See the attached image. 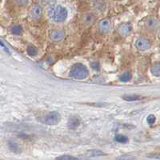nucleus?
Returning a JSON list of instances; mask_svg holds the SVG:
<instances>
[{"label": "nucleus", "instance_id": "obj_1", "mask_svg": "<svg viewBox=\"0 0 160 160\" xmlns=\"http://www.w3.org/2000/svg\"><path fill=\"white\" fill-rule=\"evenodd\" d=\"M68 10L61 5L52 7L48 12L50 18L55 22H62L68 18Z\"/></svg>", "mask_w": 160, "mask_h": 160}, {"label": "nucleus", "instance_id": "obj_2", "mask_svg": "<svg viewBox=\"0 0 160 160\" xmlns=\"http://www.w3.org/2000/svg\"><path fill=\"white\" fill-rule=\"evenodd\" d=\"M70 76L75 79H85L89 75V70L82 63H75L71 67L69 73Z\"/></svg>", "mask_w": 160, "mask_h": 160}, {"label": "nucleus", "instance_id": "obj_3", "mask_svg": "<svg viewBox=\"0 0 160 160\" xmlns=\"http://www.w3.org/2000/svg\"><path fill=\"white\" fill-rule=\"evenodd\" d=\"M38 120L46 125H56L61 120V115L57 111H51L38 117Z\"/></svg>", "mask_w": 160, "mask_h": 160}, {"label": "nucleus", "instance_id": "obj_4", "mask_svg": "<svg viewBox=\"0 0 160 160\" xmlns=\"http://www.w3.org/2000/svg\"><path fill=\"white\" fill-rule=\"evenodd\" d=\"M135 47L138 51H144L151 48V43L149 39L146 38H139L135 42Z\"/></svg>", "mask_w": 160, "mask_h": 160}, {"label": "nucleus", "instance_id": "obj_5", "mask_svg": "<svg viewBox=\"0 0 160 160\" xmlns=\"http://www.w3.org/2000/svg\"><path fill=\"white\" fill-rule=\"evenodd\" d=\"M29 14L31 18H32L33 19H39L42 14V8H40L38 5H33L30 9Z\"/></svg>", "mask_w": 160, "mask_h": 160}, {"label": "nucleus", "instance_id": "obj_6", "mask_svg": "<svg viewBox=\"0 0 160 160\" xmlns=\"http://www.w3.org/2000/svg\"><path fill=\"white\" fill-rule=\"evenodd\" d=\"M64 36H65V35H64L63 31L59 29L52 30L50 33V37L54 42H59V41L63 39Z\"/></svg>", "mask_w": 160, "mask_h": 160}, {"label": "nucleus", "instance_id": "obj_7", "mask_svg": "<svg viewBox=\"0 0 160 160\" xmlns=\"http://www.w3.org/2000/svg\"><path fill=\"white\" fill-rule=\"evenodd\" d=\"M98 28H99V30L102 33L109 32L111 28V21L109 19H108V18L102 19L99 22V23H98Z\"/></svg>", "mask_w": 160, "mask_h": 160}, {"label": "nucleus", "instance_id": "obj_8", "mask_svg": "<svg viewBox=\"0 0 160 160\" xmlns=\"http://www.w3.org/2000/svg\"><path fill=\"white\" fill-rule=\"evenodd\" d=\"M118 31L123 36H128L132 32V26L130 23H123L120 26Z\"/></svg>", "mask_w": 160, "mask_h": 160}, {"label": "nucleus", "instance_id": "obj_9", "mask_svg": "<svg viewBox=\"0 0 160 160\" xmlns=\"http://www.w3.org/2000/svg\"><path fill=\"white\" fill-rule=\"evenodd\" d=\"M80 124V120L79 118H77L75 116H71L70 117L68 121L67 126L70 130H75L78 128Z\"/></svg>", "mask_w": 160, "mask_h": 160}, {"label": "nucleus", "instance_id": "obj_10", "mask_svg": "<svg viewBox=\"0 0 160 160\" xmlns=\"http://www.w3.org/2000/svg\"><path fill=\"white\" fill-rule=\"evenodd\" d=\"M122 99L128 102H132V101H137L142 98V96L138 95H125L122 97Z\"/></svg>", "mask_w": 160, "mask_h": 160}, {"label": "nucleus", "instance_id": "obj_11", "mask_svg": "<svg viewBox=\"0 0 160 160\" xmlns=\"http://www.w3.org/2000/svg\"><path fill=\"white\" fill-rule=\"evenodd\" d=\"M151 73L153 75L160 77V62H155L151 68Z\"/></svg>", "mask_w": 160, "mask_h": 160}, {"label": "nucleus", "instance_id": "obj_12", "mask_svg": "<svg viewBox=\"0 0 160 160\" xmlns=\"http://www.w3.org/2000/svg\"><path fill=\"white\" fill-rule=\"evenodd\" d=\"M27 53L29 56H36L38 55V49L35 46L30 45L27 48Z\"/></svg>", "mask_w": 160, "mask_h": 160}, {"label": "nucleus", "instance_id": "obj_13", "mask_svg": "<svg viewBox=\"0 0 160 160\" xmlns=\"http://www.w3.org/2000/svg\"><path fill=\"white\" fill-rule=\"evenodd\" d=\"M11 32H12V34H14L15 35H21L22 32V28L20 25H18V24L17 25H14L11 28Z\"/></svg>", "mask_w": 160, "mask_h": 160}, {"label": "nucleus", "instance_id": "obj_14", "mask_svg": "<svg viewBox=\"0 0 160 160\" xmlns=\"http://www.w3.org/2000/svg\"><path fill=\"white\" fill-rule=\"evenodd\" d=\"M132 78V75L130 72H124L121 76H120L119 79L120 81H122V82H129L130 80Z\"/></svg>", "mask_w": 160, "mask_h": 160}, {"label": "nucleus", "instance_id": "obj_15", "mask_svg": "<svg viewBox=\"0 0 160 160\" xmlns=\"http://www.w3.org/2000/svg\"><path fill=\"white\" fill-rule=\"evenodd\" d=\"M115 141L121 143H127L128 142V138L123 135H118L115 138Z\"/></svg>", "mask_w": 160, "mask_h": 160}, {"label": "nucleus", "instance_id": "obj_16", "mask_svg": "<svg viewBox=\"0 0 160 160\" xmlns=\"http://www.w3.org/2000/svg\"><path fill=\"white\" fill-rule=\"evenodd\" d=\"M103 152L99 150H91L88 151V155L91 157H95V156H102L103 155Z\"/></svg>", "mask_w": 160, "mask_h": 160}, {"label": "nucleus", "instance_id": "obj_17", "mask_svg": "<svg viewBox=\"0 0 160 160\" xmlns=\"http://www.w3.org/2000/svg\"><path fill=\"white\" fill-rule=\"evenodd\" d=\"M56 160H79L78 158L71 155H62V156H58L55 158Z\"/></svg>", "mask_w": 160, "mask_h": 160}, {"label": "nucleus", "instance_id": "obj_18", "mask_svg": "<svg viewBox=\"0 0 160 160\" xmlns=\"http://www.w3.org/2000/svg\"><path fill=\"white\" fill-rule=\"evenodd\" d=\"M9 148L13 152H15V153L20 152L19 147H18V144L15 143V142H11V143H9Z\"/></svg>", "mask_w": 160, "mask_h": 160}, {"label": "nucleus", "instance_id": "obj_19", "mask_svg": "<svg viewBox=\"0 0 160 160\" xmlns=\"http://www.w3.org/2000/svg\"><path fill=\"white\" fill-rule=\"evenodd\" d=\"M155 120H156V117L155 116V115H149L147 118V121H148V123L150 125H152V124L155 123Z\"/></svg>", "mask_w": 160, "mask_h": 160}, {"label": "nucleus", "instance_id": "obj_20", "mask_svg": "<svg viewBox=\"0 0 160 160\" xmlns=\"http://www.w3.org/2000/svg\"><path fill=\"white\" fill-rule=\"evenodd\" d=\"M117 160H135V158L131 155H122L119 158H117Z\"/></svg>", "mask_w": 160, "mask_h": 160}, {"label": "nucleus", "instance_id": "obj_21", "mask_svg": "<svg viewBox=\"0 0 160 160\" xmlns=\"http://www.w3.org/2000/svg\"><path fill=\"white\" fill-rule=\"evenodd\" d=\"M155 20L154 19V18H149V19H148L146 24H147V27H148V28H152L153 26L155 25Z\"/></svg>", "mask_w": 160, "mask_h": 160}, {"label": "nucleus", "instance_id": "obj_22", "mask_svg": "<svg viewBox=\"0 0 160 160\" xmlns=\"http://www.w3.org/2000/svg\"><path fill=\"white\" fill-rule=\"evenodd\" d=\"M148 157L151 158H155V159L160 160V154H155V155H148Z\"/></svg>", "mask_w": 160, "mask_h": 160}, {"label": "nucleus", "instance_id": "obj_23", "mask_svg": "<svg viewBox=\"0 0 160 160\" xmlns=\"http://www.w3.org/2000/svg\"><path fill=\"white\" fill-rule=\"evenodd\" d=\"M0 43H1V48H3V49H4V51H5V52H7V53H8V54H10V51H9V50H8V48H7V47H6L5 45H4L3 42H2V40H1V41H0Z\"/></svg>", "mask_w": 160, "mask_h": 160}]
</instances>
